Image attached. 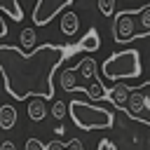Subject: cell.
Here are the masks:
<instances>
[{"label": "cell", "mask_w": 150, "mask_h": 150, "mask_svg": "<svg viewBox=\"0 0 150 150\" xmlns=\"http://www.w3.org/2000/svg\"><path fill=\"white\" fill-rule=\"evenodd\" d=\"M66 45H40L35 52L23 54L19 47L0 45V75L12 98H54V73L66 61Z\"/></svg>", "instance_id": "cell-1"}, {"label": "cell", "mask_w": 150, "mask_h": 150, "mask_svg": "<svg viewBox=\"0 0 150 150\" xmlns=\"http://www.w3.org/2000/svg\"><path fill=\"white\" fill-rule=\"evenodd\" d=\"M68 115L75 122L77 129L82 131H94V129H110L115 124V115L112 110L103 108V105H94L89 101H80L73 98L68 101Z\"/></svg>", "instance_id": "cell-2"}, {"label": "cell", "mask_w": 150, "mask_h": 150, "mask_svg": "<svg viewBox=\"0 0 150 150\" xmlns=\"http://www.w3.org/2000/svg\"><path fill=\"white\" fill-rule=\"evenodd\" d=\"M105 80L120 82V80H134L141 75V54L136 49H124L117 54H110L101 66Z\"/></svg>", "instance_id": "cell-3"}, {"label": "cell", "mask_w": 150, "mask_h": 150, "mask_svg": "<svg viewBox=\"0 0 150 150\" xmlns=\"http://www.w3.org/2000/svg\"><path fill=\"white\" fill-rule=\"evenodd\" d=\"M136 12H117L115 14V21H112V40L117 45H124L129 40L136 38V21H134Z\"/></svg>", "instance_id": "cell-4"}, {"label": "cell", "mask_w": 150, "mask_h": 150, "mask_svg": "<svg viewBox=\"0 0 150 150\" xmlns=\"http://www.w3.org/2000/svg\"><path fill=\"white\" fill-rule=\"evenodd\" d=\"M73 0H38L33 9V23L35 26H47L59 12H63Z\"/></svg>", "instance_id": "cell-5"}, {"label": "cell", "mask_w": 150, "mask_h": 150, "mask_svg": "<svg viewBox=\"0 0 150 150\" xmlns=\"http://www.w3.org/2000/svg\"><path fill=\"white\" fill-rule=\"evenodd\" d=\"M75 73H77L84 82H89V84L98 80V75H96V61H94L91 56H84V59L75 66ZM89 84H87V89H89Z\"/></svg>", "instance_id": "cell-6"}, {"label": "cell", "mask_w": 150, "mask_h": 150, "mask_svg": "<svg viewBox=\"0 0 150 150\" xmlns=\"http://www.w3.org/2000/svg\"><path fill=\"white\" fill-rule=\"evenodd\" d=\"M145 101H148V98H145L141 91H131V96H129L127 105H124V108H120V110H124L129 117L138 120V117H141V112H143V108H145Z\"/></svg>", "instance_id": "cell-7"}, {"label": "cell", "mask_w": 150, "mask_h": 150, "mask_svg": "<svg viewBox=\"0 0 150 150\" xmlns=\"http://www.w3.org/2000/svg\"><path fill=\"white\" fill-rule=\"evenodd\" d=\"M131 96V87L129 84H112V89L108 91V101L115 105V108H124L127 101Z\"/></svg>", "instance_id": "cell-8"}, {"label": "cell", "mask_w": 150, "mask_h": 150, "mask_svg": "<svg viewBox=\"0 0 150 150\" xmlns=\"http://www.w3.org/2000/svg\"><path fill=\"white\" fill-rule=\"evenodd\" d=\"M59 26H61V33H63V35H75L77 28H80V16H77V12L66 9V12L61 14V19H59Z\"/></svg>", "instance_id": "cell-9"}, {"label": "cell", "mask_w": 150, "mask_h": 150, "mask_svg": "<svg viewBox=\"0 0 150 150\" xmlns=\"http://www.w3.org/2000/svg\"><path fill=\"white\" fill-rule=\"evenodd\" d=\"M19 49L23 54H30V52L38 49V33H35V28L28 26V28H23L19 33Z\"/></svg>", "instance_id": "cell-10"}, {"label": "cell", "mask_w": 150, "mask_h": 150, "mask_svg": "<svg viewBox=\"0 0 150 150\" xmlns=\"http://www.w3.org/2000/svg\"><path fill=\"white\" fill-rule=\"evenodd\" d=\"M101 47V35H98V30L96 28H91L75 47H73V52H96Z\"/></svg>", "instance_id": "cell-11"}, {"label": "cell", "mask_w": 150, "mask_h": 150, "mask_svg": "<svg viewBox=\"0 0 150 150\" xmlns=\"http://www.w3.org/2000/svg\"><path fill=\"white\" fill-rule=\"evenodd\" d=\"M59 84L63 91H84V87L77 82V73L75 68H66L61 75H59Z\"/></svg>", "instance_id": "cell-12"}, {"label": "cell", "mask_w": 150, "mask_h": 150, "mask_svg": "<svg viewBox=\"0 0 150 150\" xmlns=\"http://www.w3.org/2000/svg\"><path fill=\"white\" fill-rule=\"evenodd\" d=\"M19 120V112L12 103H2L0 105V129H12Z\"/></svg>", "instance_id": "cell-13"}, {"label": "cell", "mask_w": 150, "mask_h": 150, "mask_svg": "<svg viewBox=\"0 0 150 150\" xmlns=\"http://www.w3.org/2000/svg\"><path fill=\"white\" fill-rule=\"evenodd\" d=\"M47 115V105L42 98H28V117L33 122H42Z\"/></svg>", "instance_id": "cell-14"}, {"label": "cell", "mask_w": 150, "mask_h": 150, "mask_svg": "<svg viewBox=\"0 0 150 150\" xmlns=\"http://www.w3.org/2000/svg\"><path fill=\"white\" fill-rule=\"evenodd\" d=\"M0 12H5L14 21H21L23 19V9H21L19 0H0Z\"/></svg>", "instance_id": "cell-15"}, {"label": "cell", "mask_w": 150, "mask_h": 150, "mask_svg": "<svg viewBox=\"0 0 150 150\" xmlns=\"http://www.w3.org/2000/svg\"><path fill=\"white\" fill-rule=\"evenodd\" d=\"M134 12L141 16V28H143L136 38H143V35L150 33V5H148V7H141V9H134Z\"/></svg>", "instance_id": "cell-16"}, {"label": "cell", "mask_w": 150, "mask_h": 150, "mask_svg": "<svg viewBox=\"0 0 150 150\" xmlns=\"http://www.w3.org/2000/svg\"><path fill=\"white\" fill-rule=\"evenodd\" d=\"M66 115H68V103H66V101H59V98H56V101L52 103V117H54L56 122H61V120H63Z\"/></svg>", "instance_id": "cell-17"}, {"label": "cell", "mask_w": 150, "mask_h": 150, "mask_svg": "<svg viewBox=\"0 0 150 150\" xmlns=\"http://www.w3.org/2000/svg\"><path fill=\"white\" fill-rule=\"evenodd\" d=\"M112 9H115V0H98V12L103 16H110Z\"/></svg>", "instance_id": "cell-18"}, {"label": "cell", "mask_w": 150, "mask_h": 150, "mask_svg": "<svg viewBox=\"0 0 150 150\" xmlns=\"http://www.w3.org/2000/svg\"><path fill=\"white\" fill-rule=\"evenodd\" d=\"M26 150H47V145L40 138H28L26 141Z\"/></svg>", "instance_id": "cell-19"}, {"label": "cell", "mask_w": 150, "mask_h": 150, "mask_svg": "<svg viewBox=\"0 0 150 150\" xmlns=\"http://www.w3.org/2000/svg\"><path fill=\"white\" fill-rule=\"evenodd\" d=\"M96 150H117V148H115V143L110 138H101L98 145H96Z\"/></svg>", "instance_id": "cell-20"}, {"label": "cell", "mask_w": 150, "mask_h": 150, "mask_svg": "<svg viewBox=\"0 0 150 150\" xmlns=\"http://www.w3.org/2000/svg\"><path fill=\"white\" fill-rule=\"evenodd\" d=\"M66 150H84V148L77 138H70V141H66Z\"/></svg>", "instance_id": "cell-21"}, {"label": "cell", "mask_w": 150, "mask_h": 150, "mask_svg": "<svg viewBox=\"0 0 150 150\" xmlns=\"http://www.w3.org/2000/svg\"><path fill=\"white\" fill-rule=\"evenodd\" d=\"M0 150H16V145H14V141H2Z\"/></svg>", "instance_id": "cell-22"}, {"label": "cell", "mask_w": 150, "mask_h": 150, "mask_svg": "<svg viewBox=\"0 0 150 150\" xmlns=\"http://www.w3.org/2000/svg\"><path fill=\"white\" fill-rule=\"evenodd\" d=\"M7 35V23H5V19L0 16V38H5Z\"/></svg>", "instance_id": "cell-23"}, {"label": "cell", "mask_w": 150, "mask_h": 150, "mask_svg": "<svg viewBox=\"0 0 150 150\" xmlns=\"http://www.w3.org/2000/svg\"><path fill=\"white\" fill-rule=\"evenodd\" d=\"M63 131H66L63 124H56V127H54V134H56V136H63Z\"/></svg>", "instance_id": "cell-24"}]
</instances>
